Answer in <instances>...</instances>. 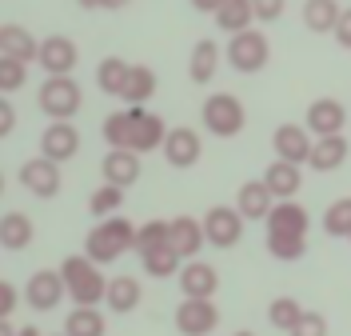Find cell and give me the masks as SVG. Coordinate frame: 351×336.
Instances as JSON below:
<instances>
[{"instance_id":"1","label":"cell","mask_w":351,"mask_h":336,"mask_svg":"<svg viewBox=\"0 0 351 336\" xmlns=\"http://www.w3.org/2000/svg\"><path fill=\"white\" fill-rule=\"evenodd\" d=\"M267 252L276 260H300L307 252V228H311V216L300 201H276L271 216H267Z\"/></svg>"},{"instance_id":"2","label":"cell","mask_w":351,"mask_h":336,"mask_svg":"<svg viewBox=\"0 0 351 336\" xmlns=\"http://www.w3.org/2000/svg\"><path fill=\"white\" fill-rule=\"evenodd\" d=\"M136 224L128 216H108V221H96L88 228L84 236V256L88 260H96V265H112V260H120L124 252L136 248Z\"/></svg>"},{"instance_id":"3","label":"cell","mask_w":351,"mask_h":336,"mask_svg":"<svg viewBox=\"0 0 351 336\" xmlns=\"http://www.w3.org/2000/svg\"><path fill=\"white\" fill-rule=\"evenodd\" d=\"M60 276H64L68 300H72L76 309H96V304H104V296H108V276L100 272L96 260H88L84 252L64 256Z\"/></svg>"},{"instance_id":"4","label":"cell","mask_w":351,"mask_h":336,"mask_svg":"<svg viewBox=\"0 0 351 336\" xmlns=\"http://www.w3.org/2000/svg\"><path fill=\"white\" fill-rule=\"evenodd\" d=\"M199 120H204V128L219 140H232V136L243 133V124H247V112H243L240 96H232V92H212L208 100H204V109H199Z\"/></svg>"},{"instance_id":"5","label":"cell","mask_w":351,"mask_h":336,"mask_svg":"<svg viewBox=\"0 0 351 336\" xmlns=\"http://www.w3.org/2000/svg\"><path fill=\"white\" fill-rule=\"evenodd\" d=\"M36 104L52 120H72L80 112V104H84V92H80V85L72 76H48L40 85V92H36Z\"/></svg>"},{"instance_id":"6","label":"cell","mask_w":351,"mask_h":336,"mask_svg":"<svg viewBox=\"0 0 351 336\" xmlns=\"http://www.w3.org/2000/svg\"><path fill=\"white\" fill-rule=\"evenodd\" d=\"M223 56H228V65L236 68V72L252 76V72H263V68H267L271 45H267V36H263L260 28H247V32H240V36H228Z\"/></svg>"},{"instance_id":"7","label":"cell","mask_w":351,"mask_h":336,"mask_svg":"<svg viewBox=\"0 0 351 336\" xmlns=\"http://www.w3.org/2000/svg\"><path fill=\"white\" fill-rule=\"evenodd\" d=\"M64 296H68V289H64L60 269H36L28 276V284H24V300H28L32 313H52V309H60Z\"/></svg>"},{"instance_id":"8","label":"cell","mask_w":351,"mask_h":336,"mask_svg":"<svg viewBox=\"0 0 351 336\" xmlns=\"http://www.w3.org/2000/svg\"><path fill=\"white\" fill-rule=\"evenodd\" d=\"M204 236H208V245H216V248H236L240 236H243L240 208H232V204H212V208L204 212Z\"/></svg>"},{"instance_id":"9","label":"cell","mask_w":351,"mask_h":336,"mask_svg":"<svg viewBox=\"0 0 351 336\" xmlns=\"http://www.w3.org/2000/svg\"><path fill=\"white\" fill-rule=\"evenodd\" d=\"M128 116H132V133H128L132 153L148 157V153H156V148H164V140H168L164 116H156V112H148V109H128Z\"/></svg>"},{"instance_id":"10","label":"cell","mask_w":351,"mask_h":336,"mask_svg":"<svg viewBox=\"0 0 351 336\" xmlns=\"http://www.w3.org/2000/svg\"><path fill=\"white\" fill-rule=\"evenodd\" d=\"M16 180H21L32 197H40V201H52V197L60 192V184H64V177H60V164H56V160H48V157L24 160L21 172H16Z\"/></svg>"},{"instance_id":"11","label":"cell","mask_w":351,"mask_h":336,"mask_svg":"<svg viewBox=\"0 0 351 336\" xmlns=\"http://www.w3.org/2000/svg\"><path fill=\"white\" fill-rule=\"evenodd\" d=\"M343 124H348V109L335 96H315L304 112V128L315 140L319 136H343Z\"/></svg>"},{"instance_id":"12","label":"cell","mask_w":351,"mask_h":336,"mask_svg":"<svg viewBox=\"0 0 351 336\" xmlns=\"http://www.w3.org/2000/svg\"><path fill=\"white\" fill-rule=\"evenodd\" d=\"M219 328V309L216 300H180L176 309V333L180 336H212Z\"/></svg>"},{"instance_id":"13","label":"cell","mask_w":351,"mask_h":336,"mask_svg":"<svg viewBox=\"0 0 351 336\" xmlns=\"http://www.w3.org/2000/svg\"><path fill=\"white\" fill-rule=\"evenodd\" d=\"M164 160L172 164L176 172H184V168H196L199 157H204V140H199L196 128H188V124H176L168 128V140H164Z\"/></svg>"},{"instance_id":"14","label":"cell","mask_w":351,"mask_h":336,"mask_svg":"<svg viewBox=\"0 0 351 336\" xmlns=\"http://www.w3.org/2000/svg\"><path fill=\"white\" fill-rule=\"evenodd\" d=\"M36 65L44 68V76H72V68L80 65V48L72 36H44L40 41V60Z\"/></svg>"},{"instance_id":"15","label":"cell","mask_w":351,"mask_h":336,"mask_svg":"<svg viewBox=\"0 0 351 336\" xmlns=\"http://www.w3.org/2000/svg\"><path fill=\"white\" fill-rule=\"evenodd\" d=\"M271 148H276V160H287V164L304 168L311 148H315V136L307 133L304 124H280L276 136H271Z\"/></svg>"},{"instance_id":"16","label":"cell","mask_w":351,"mask_h":336,"mask_svg":"<svg viewBox=\"0 0 351 336\" xmlns=\"http://www.w3.org/2000/svg\"><path fill=\"white\" fill-rule=\"evenodd\" d=\"M80 153V133H76V124L72 120H52L40 136V157L56 160V164H64Z\"/></svg>"},{"instance_id":"17","label":"cell","mask_w":351,"mask_h":336,"mask_svg":"<svg viewBox=\"0 0 351 336\" xmlns=\"http://www.w3.org/2000/svg\"><path fill=\"white\" fill-rule=\"evenodd\" d=\"M180 292L188 296V300H212L219 289V272L212 265H204V260H184V269H180Z\"/></svg>"},{"instance_id":"18","label":"cell","mask_w":351,"mask_h":336,"mask_svg":"<svg viewBox=\"0 0 351 336\" xmlns=\"http://www.w3.org/2000/svg\"><path fill=\"white\" fill-rule=\"evenodd\" d=\"M100 177L104 184H116V188H128L140 180V153L132 148H108L104 160H100Z\"/></svg>"},{"instance_id":"19","label":"cell","mask_w":351,"mask_h":336,"mask_svg":"<svg viewBox=\"0 0 351 336\" xmlns=\"http://www.w3.org/2000/svg\"><path fill=\"white\" fill-rule=\"evenodd\" d=\"M236 208H240L243 221H267V216H271L276 197L267 192L263 177H260V180H243L240 188H236Z\"/></svg>"},{"instance_id":"20","label":"cell","mask_w":351,"mask_h":336,"mask_svg":"<svg viewBox=\"0 0 351 336\" xmlns=\"http://www.w3.org/2000/svg\"><path fill=\"white\" fill-rule=\"evenodd\" d=\"M0 56H12V60H24V65H32V60H40V41L24 28V24H0Z\"/></svg>"},{"instance_id":"21","label":"cell","mask_w":351,"mask_h":336,"mask_svg":"<svg viewBox=\"0 0 351 336\" xmlns=\"http://www.w3.org/2000/svg\"><path fill=\"white\" fill-rule=\"evenodd\" d=\"M263 184L276 201H295V192L304 188V168L300 164H287V160H271L263 168Z\"/></svg>"},{"instance_id":"22","label":"cell","mask_w":351,"mask_h":336,"mask_svg":"<svg viewBox=\"0 0 351 336\" xmlns=\"http://www.w3.org/2000/svg\"><path fill=\"white\" fill-rule=\"evenodd\" d=\"M219 56H223V48L216 41H196L192 45V56H188V76H192V85H212L219 72Z\"/></svg>"},{"instance_id":"23","label":"cell","mask_w":351,"mask_h":336,"mask_svg":"<svg viewBox=\"0 0 351 336\" xmlns=\"http://www.w3.org/2000/svg\"><path fill=\"white\" fill-rule=\"evenodd\" d=\"M348 153H351L348 136H319L315 148H311V157H307V168H315V172H335V168H343Z\"/></svg>"},{"instance_id":"24","label":"cell","mask_w":351,"mask_h":336,"mask_svg":"<svg viewBox=\"0 0 351 336\" xmlns=\"http://www.w3.org/2000/svg\"><path fill=\"white\" fill-rule=\"evenodd\" d=\"M339 16H343V4H339V0H304V12H300L304 28L307 32H315V36L335 32Z\"/></svg>"},{"instance_id":"25","label":"cell","mask_w":351,"mask_h":336,"mask_svg":"<svg viewBox=\"0 0 351 336\" xmlns=\"http://www.w3.org/2000/svg\"><path fill=\"white\" fill-rule=\"evenodd\" d=\"M208 245V236H204V221L196 216H176L172 221V248L184 256V260H196V252Z\"/></svg>"},{"instance_id":"26","label":"cell","mask_w":351,"mask_h":336,"mask_svg":"<svg viewBox=\"0 0 351 336\" xmlns=\"http://www.w3.org/2000/svg\"><path fill=\"white\" fill-rule=\"evenodd\" d=\"M156 89H160V85H156L152 68H148V65H132L128 85H124V96H120V100H124L128 109H144V104L156 96Z\"/></svg>"},{"instance_id":"27","label":"cell","mask_w":351,"mask_h":336,"mask_svg":"<svg viewBox=\"0 0 351 336\" xmlns=\"http://www.w3.org/2000/svg\"><path fill=\"white\" fill-rule=\"evenodd\" d=\"M140 296H144V289H140L136 276H112L104 304H108L116 316H124V313H132V309H140Z\"/></svg>"},{"instance_id":"28","label":"cell","mask_w":351,"mask_h":336,"mask_svg":"<svg viewBox=\"0 0 351 336\" xmlns=\"http://www.w3.org/2000/svg\"><path fill=\"white\" fill-rule=\"evenodd\" d=\"M32 236H36V228H32V221L24 212H4L0 216V245L8 252H24L32 245Z\"/></svg>"},{"instance_id":"29","label":"cell","mask_w":351,"mask_h":336,"mask_svg":"<svg viewBox=\"0 0 351 336\" xmlns=\"http://www.w3.org/2000/svg\"><path fill=\"white\" fill-rule=\"evenodd\" d=\"M256 24V8H252V0H228L223 8L216 12V28L219 32H228V36H240Z\"/></svg>"},{"instance_id":"30","label":"cell","mask_w":351,"mask_h":336,"mask_svg":"<svg viewBox=\"0 0 351 336\" xmlns=\"http://www.w3.org/2000/svg\"><path fill=\"white\" fill-rule=\"evenodd\" d=\"M128 72H132V65L124 56H104V60L96 65V85H100V92H108V96H124Z\"/></svg>"},{"instance_id":"31","label":"cell","mask_w":351,"mask_h":336,"mask_svg":"<svg viewBox=\"0 0 351 336\" xmlns=\"http://www.w3.org/2000/svg\"><path fill=\"white\" fill-rule=\"evenodd\" d=\"M140 260H144V272H148V276H156V280L180 276V269H184V256H180V252H176L172 245L156 248V252H144Z\"/></svg>"},{"instance_id":"32","label":"cell","mask_w":351,"mask_h":336,"mask_svg":"<svg viewBox=\"0 0 351 336\" xmlns=\"http://www.w3.org/2000/svg\"><path fill=\"white\" fill-rule=\"evenodd\" d=\"M304 313H307V309L295 300V296H276V300L267 304V324H271V328H280V333H291V328L304 320Z\"/></svg>"},{"instance_id":"33","label":"cell","mask_w":351,"mask_h":336,"mask_svg":"<svg viewBox=\"0 0 351 336\" xmlns=\"http://www.w3.org/2000/svg\"><path fill=\"white\" fill-rule=\"evenodd\" d=\"M120 208H124V188H116V184H100V188L88 197V212H92L96 221L120 216Z\"/></svg>"},{"instance_id":"34","label":"cell","mask_w":351,"mask_h":336,"mask_svg":"<svg viewBox=\"0 0 351 336\" xmlns=\"http://www.w3.org/2000/svg\"><path fill=\"white\" fill-rule=\"evenodd\" d=\"M64 336H104V313L100 309H72L64 316Z\"/></svg>"},{"instance_id":"35","label":"cell","mask_w":351,"mask_h":336,"mask_svg":"<svg viewBox=\"0 0 351 336\" xmlns=\"http://www.w3.org/2000/svg\"><path fill=\"white\" fill-rule=\"evenodd\" d=\"M172 245V221H144L136 232V252H156V248Z\"/></svg>"},{"instance_id":"36","label":"cell","mask_w":351,"mask_h":336,"mask_svg":"<svg viewBox=\"0 0 351 336\" xmlns=\"http://www.w3.org/2000/svg\"><path fill=\"white\" fill-rule=\"evenodd\" d=\"M324 232H328V236H348L351 240V197H339V201L328 204V212H324Z\"/></svg>"},{"instance_id":"37","label":"cell","mask_w":351,"mask_h":336,"mask_svg":"<svg viewBox=\"0 0 351 336\" xmlns=\"http://www.w3.org/2000/svg\"><path fill=\"white\" fill-rule=\"evenodd\" d=\"M28 85V65L24 60H12V56H0V92H21Z\"/></svg>"},{"instance_id":"38","label":"cell","mask_w":351,"mask_h":336,"mask_svg":"<svg viewBox=\"0 0 351 336\" xmlns=\"http://www.w3.org/2000/svg\"><path fill=\"white\" fill-rule=\"evenodd\" d=\"M128 133H132L128 109L124 112H108V116H104V140H108V148H128Z\"/></svg>"},{"instance_id":"39","label":"cell","mask_w":351,"mask_h":336,"mask_svg":"<svg viewBox=\"0 0 351 336\" xmlns=\"http://www.w3.org/2000/svg\"><path fill=\"white\" fill-rule=\"evenodd\" d=\"M287 336H328V316H324V313H311V309H307L304 320H300V324H295Z\"/></svg>"},{"instance_id":"40","label":"cell","mask_w":351,"mask_h":336,"mask_svg":"<svg viewBox=\"0 0 351 336\" xmlns=\"http://www.w3.org/2000/svg\"><path fill=\"white\" fill-rule=\"evenodd\" d=\"M252 8H256V21L260 24H276L287 12V0H252Z\"/></svg>"},{"instance_id":"41","label":"cell","mask_w":351,"mask_h":336,"mask_svg":"<svg viewBox=\"0 0 351 336\" xmlns=\"http://www.w3.org/2000/svg\"><path fill=\"white\" fill-rule=\"evenodd\" d=\"M335 45L351 52V8H343V16H339V24H335Z\"/></svg>"},{"instance_id":"42","label":"cell","mask_w":351,"mask_h":336,"mask_svg":"<svg viewBox=\"0 0 351 336\" xmlns=\"http://www.w3.org/2000/svg\"><path fill=\"white\" fill-rule=\"evenodd\" d=\"M12 120H16L12 104H8V100H0V136H8V133H12Z\"/></svg>"},{"instance_id":"43","label":"cell","mask_w":351,"mask_h":336,"mask_svg":"<svg viewBox=\"0 0 351 336\" xmlns=\"http://www.w3.org/2000/svg\"><path fill=\"white\" fill-rule=\"evenodd\" d=\"M0 296H4V309H0V313L8 316V313H12V309H16V289H12V284L4 280V284H0Z\"/></svg>"},{"instance_id":"44","label":"cell","mask_w":351,"mask_h":336,"mask_svg":"<svg viewBox=\"0 0 351 336\" xmlns=\"http://www.w3.org/2000/svg\"><path fill=\"white\" fill-rule=\"evenodd\" d=\"M223 4H228V0H192V8H196V12H208V16H216Z\"/></svg>"},{"instance_id":"45","label":"cell","mask_w":351,"mask_h":336,"mask_svg":"<svg viewBox=\"0 0 351 336\" xmlns=\"http://www.w3.org/2000/svg\"><path fill=\"white\" fill-rule=\"evenodd\" d=\"M132 0H96V8H108V12H120V8H128Z\"/></svg>"},{"instance_id":"46","label":"cell","mask_w":351,"mask_h":336,"mask_svg":"<svg viewBox=\"0 0 351 336\" xmlns=\"http://www.w3.org/2000/svg\"><path fill=\"white\" fill-rule=\"evenodd\" d=\"M16 336H44L36 324H24V328H16Z\"/></svg>"},{"instance_id":"47","label":"cell","mask_w":351,"mask_h":336,"mask_svg":"<svg viewBox=\"0 0 351 336\" xmlns=\"http://www.w3.org/2000/svg\"><path fill=\"white\" fill-rule=\"evenodd\" d=\"M0 336H16V333H12V324H8V316L0 320Z\"/></svg>"},{"instance_id":"48","label":"cell","mask_w":351,"mask_h":336,"mask_svg":"<svg viewBox=\"0 0 351 336\" xmlns=\"http://www.w3.org/2000/svg\"><path fill=\"white\" fill-rule=\"evenodd\" d=\"M76 4H80V8H96V0H76Z\"/></svg>"},{"instance_id":"49","label":"cell","mask_w":351,"mask_h":336,"mask_svg":"<svg viewBox=\"0 0 351 336\" xmlns=\"http://www.w3.org/2000/svg\"><path fill=\"white\" fill-rule=\"evenodd\" d=\"M236 336H256V333H236Z\"/></svg>"},{"instance_id":"50","label":"cell","mask_w":351,"mask_h":336,"mask_svg":"<svg viewBox=\"0 0 351 336\" xmlns=\"http://www.w3.org/2000/svg\"><path fill=\"white\" fill-rule=\"evenodd\" d=\"M60 336H64V333H60Z\"/></svg>"}]
</instances>
